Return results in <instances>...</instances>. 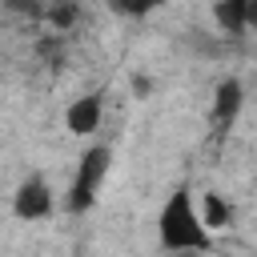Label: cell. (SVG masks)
Returning <instances> with one entry per match:
<instances>
[{
    "mask_svg": "<svg viewBox=\"0 0 257 257\" xmlns=\"http://www.w3.org/2000/svg\"><path fill=\"white\" fill-rule=\"evenodd\" d=\"M12 213L20 217V221H40V217H48L52 213V189H48V181L44 177H24L20 181V189H16V197H12Z\"/></svg>",
    "mask_w": 257,
    "mask_h": 257,
    "instance_id": "obj_3",
    "label": "cell"
},
{
    "mask_svg": "<svg viewBox=\"0 0 257 257\" xmlns=\"http://www.w3.org/2000/svg\"><path fill=\"white\" fill-rule=\"evenodd\" d=\"M108 161H112L108 145H96V149H88V153L80 157L76 181H72V189H68V209H72V213H88V209L96 205L100 181H104V173H108Z\"/></svg>",
    "mask_w": 257,
    "mask_h": 257,
    "instance_id": "obj_2",
    "label": "cell"
},
{
    "mask_svg": "<svg viewBox=\"0 0 257 257\" xmlns=\"http://www.w3.org/2000/svg\"><path fill=\"white\" fill-rule=\"evenodd\" d=\"M161 245L169 253H205L213 245V233L201 225V213H197L193 193L185 185L173 189L161 209Z\"/></svg>",
    "mask_w": 257,
    "mask_h": 257,
    "instance_id": "obj_1",
    "label": "cell"
},
{
    "mask_svg": "<svg viewBox=\"0 0 257 257\" xmlns=\"http://www.w3.org/2000/svg\"><path fill=\"white\" fill-rule=\"evenodd\" d=\"M161 0H112V8L116 12H124V16H145V12H153Z\"/></svg>",
    "mask_w": 257,
    "mask_h": 257,
    "instance_id": "obj_9",
    "label": "cell"
},
{
    "mask_svg": "<svg viewBox=\"0 0 257 257\" xmlns=\"http://www.w3.org/2000/svg\"><path fill=\"white\" fill-rule=\"evenodd\" d=\"M213 20L225 36H241L253 20V0H217L213 4Z\"/></svg>",
    "mask_w": 257,
    "mask_h": 257,
    "instance_id": "obj_5",
    "label": "cell"
},
{
    "mask_svg": "<svg viewBox=\"0 0 257 257\" xmlns=\"http://www.w3.org/2000/svg\"><path fill=\"white\" fill-rule=\"evenodd\" d=\"M72 20H76V4H72V0H56V4L48 8V24H52L56 32L72 28Z\"/></svg>",
    "mask_w": 257,
    "mask_h": 257,
    "instance_id": "obj_8",
    "label": "cell"
},
{
    "mask_svg": "<svg viewBox=\"0 0 257 257\" xmlns=\"http://www.w3.org/2000/svg\"><path fill=\"white\" fill-rule=\"evenodd\" d=\"M241 100H245V88H241V80H237V76H225V80L217 84V100H213V116H217L221 124H229V120L237 116V108H241Z\"/></svg>",
    "mask_w": 257,
    "mask_h": 257,
    "instance_id": "obj_6",
    "label": "cell"
},
{
    "mask_svg": "<svg viewBox=\"0 0 257 257\" xmlns=\"http://www.w3.org/2000/svg\"><path fill=\"white\" fill-rule=\"evenodd\" d=\"M100 116H104V108H100V96H76L72 104H68V112H64V124H68V133H76V137H88V133H96L100 128Z\"/></svg>",
    "mask_w": 257,
    "mask_h": 257,
    "instance_id": "obj_4",
    "label": "cell"
},
{
    "mask_svg": "<svg viewBox=\"0 0 257 257\" xmlns=\"http://www.w3.org/2000/svg\"><path fill=\"white\" fill-rule=\"evenodd\" d=\"M197 213H201V225H205L209 233H217V229H229V225H233V205H229V201H221V193H205Z\"/></svg>",
    "mask_w": 257,
    "mask_h": 257,
    "instance_id": "obj_7",
    "label": "cell"
}]
</instances>
